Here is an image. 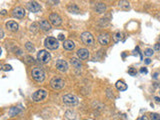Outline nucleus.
<instances>
[{"label":"nucleus","mask_w":160,"mask_h":120,"mask_svg":"<svg viewBox=\"0 0 160 120\" xmlns=\"http://www.w3.org/2000/svg\"><path fill=\"white\" fill-rule=\"evenodd\" d=\"M98 41L100 43L101 45H107L110 41V36L108 33H101L100 35L98 36Z\"/></svg>","instance_id":"f8f14e48"},{"label":"nucleus","mask_w":160,"mask_h":120,"mask_svg":"<svg viewBox=\"0 0 160 120\" xmlns=\"http://www.w3.org/2000/svg\"><path fill=\"white\" fill-rule=\"evenodd\" d=\"M70 63L72 64V66H73L74 68H76V69H80V68L82 67L81 62H80V60L77 59V58H71Z\"/></svg>","instance_id":"aec40b11"},{"label":"nucleus","mask_w":160,"mask_h":120,"mask_svg":"<svg viewBox=\"0 0 160 120\" xmlns=\"http://www.w3.org/2000/svg\"><path fill=\"white\" fill-rule=\"evenodd\" d=\"M3 70L4 71H11V70H12V66L8 64H5L3 65Z\"/></svg>","instance_id":"cd10ccee"},{"label":"nucleus","mask_w":160,"mask_h":120,"mask_svg":"<svg viewBox=\"0 0 160 120\" xmlns=\"http://www.w3.org/2000/svg\"><path fill=\"white\" fill-rule=\"evenodd\" d=\"M32 29H33V31H34V32H36L37 31V24L33 23L32 25H31V30Z\"/></svg>","instance_id":"c756f323"},{"label":"nucleus","mask_w":160,"mask_h":120,"mask_svg":"<svg viewBox=\"0 0 160 120\" xmlns=\"http://www.w3.org/2000/svg\"><path fill=\"white\" fill-rule=\"evenodd\" d=\"M128 73L131 76H135V75H136V70H134L133 68H130V69L128 70Z\"/></svg>","instance_id":"c85d7f7f"},{"label":"nucleus","mask_w":160,"mask_h":120,"mask_svg":"<svg viewBox=\"0 0 160 120\" xmlns=\"http://www.w3.org/2000/svg\"><path fill=\"white\" fill-rule=\"evenodd\" d=\"M144 62H145V64H150V63H151V60H150L149 58H146V59L144 60Z\"/></svg>","instance_id":"72a5a7b5"},{"label":"nucleus","mask_w":160,"mask_h":120,"mask_svg":"<svg viewBox=\"0 0 160 120\" xmlns=\"http://www.w3.org/2000/svg\"><path fill=\"white\" fill-rule=\"evenodd\" d=\"M63 102L67 105H70V106H74V105H77L78 104V98H77L75 95L73 94H66L63 96Z\"/></svg>","instance_id":"7ed1b4c3"},{"label":"nucleus","mask_w":160,"mask_h":120,"mask_svg":"<svg viewBox=\"0 0 160 120\" xmlns=\"http://www.w3.org/2000/svg\"><path fill=\"white\" fill-rule=\"evenodd\" d=\"M154 54V50L152 48H147L146 50L144 51V55L145 56H147V57H150V56H152Z\"/></svg>","instance_id":"a878e982"},{"label":"nucleus","mask_w":160,"mask_h":120,"mask_svg":"<svg viewBox=\"0 0 160 120\" xmlns=\"http://www.w3.org/2000/svg\"><path fill=\"white\" fill-rule=\"evenodd\" d=\"M56 68L61 72H66L68 70V64L65 60L59 59V60H57V62H56Z\"/></svg>","instance_id":"9d476101"},{"label":"nucleus","mask_w":160,"mask_h":120,"mask_svg":"<svg viewBox=\"0 0 160 120\" xmlns=\"http://www.w3.org/2000/svg\"><path fill=\"white\" fill-rule=\"evenodd\" d=\"M136 120H149V119H148V117H147V116L142 115V116H140L139 118H137Z\"/></svg>","instance_id":"7c9ffc66"},{"label":"nucleus","mask_w":160,"mask_h":120,"mask_svg":"<svg viewBox=\"0 0 160 120\" xmlns=\"http://www.w3.org/2000/svg\"><path fill=\"white\" fill-rule=\"evenodd\" d=\"M115 86H116V88L118 90H120V91H125V90H127V84H125L121 80L117 81L116 84H115Z\"/></svg>","instance_id":"6ab92c4d"},{"label":"nucleus","mask_w":160,"mask_h":120,"mask_svg":"<svg viewBox=\"0 0 160 120\" xmlns=\"http://www.w3.org/2000/svg\"><path fill=\"white\" fill-rule=\"evenodd\" d=\"M50 85L53 89H56V90H59V89H62L63 87L65 85V82L62 78L60 77H54L51 79L50 81Z\"/></svg>","instance_id":"20e7f679"},{"label":"nucleus","mask_w":160,"mask_h":120,"mask_svg":"<svg viewBox=\"0 0 160 120\" xmlns=\"http://www.w3.org/2000/svg\"><path fill=\"white\" fill-rule=\"evenodd\" d=\"M94 9L97 13H104L106 10V6H105V4L102 3V2H98V3H96Z\"/></svg>","instance_id":"dca6fc26"},{"label":"nucleus","mask_w":160,"mask_h":120,"mask_svg":"<svg viewBox=\"0 0 160 120\" xmlns=\"http://www.w3.org/2000/svg\"><path fill=\"white\" fill-rule=\"evenodd\" d=\"M39 27H40V29L43 30V31H49V30L51 29L50 23H49L47 20H45V19H43V20H41L39 22Z\"/></svg>","instance_id":"2eb2a0df"},{"label":"nucleus","mask_w":160,"mask_h":120,"mask_svg":"<svg viewBox=\"0 0 160 120\" xmlns=\"http://www.w3.org/2000/svg\"><path fill=\"white\" fill-rule=\"evenodd\" d=\"M65 116L67 117L69 120H75L76 119V114L72 112V111H66Z\"/></svg>","instance_id":"4be33fe9"},{"label":"nucleus","mask_w":160,"mask_h":120,"mask_svg":"<svg viewBox=\"0 0 160 120\" xmlns=\"http://www.w3.org/2000/svg\"><path fill=\"white\" fill-rule=\"evenodd\" d=\"M6 27H7L8 30H10V31H12V32H16L18 30V28H19L18 24L16 23L15 21H13V20L8 21V22L6 23Z\"/></svg>","instance_id":"4468645a"},{"label":"nucleus","mask_w":160,"mask_h":120,"mask_svg":"<svg viewBox=\"0 0 160 120\" xmlns=\"http://www.w3.org/2000/svg\"><path fill=\"white\" fill-rule=\"evenodd\" d=\"M19 112H20V108H17V107H12L10 108L9 110V114L11 116H15L16 114H18Z\"/></svg>","instance_id":"5701e85b"},{"label":"nucleus","mask_w":160,"mask_h":120,"mask_svg":"<svg viewBox=\"0 0 160 120\" xmlns=\"http://www.w3.org/2000/svg\"><path fill=\"white\" fill-rule=\"evenodd\" d=\"M150 118H151V120H160V115L157 113H151Z\"/></svg>","instance_id":"bb28decb"},{"label":"nucleus","mask_w":160,"mask_h":120,"mask_svg":"<svg viewBox=\"0 0 160 120\" xmlns=\"http://www.w3.org/2000/svg\"><path fill=\"white\" fill-rule=\"evenodd\" d=\"M46 96H47V92H46V90L39 89V90H37L36 92L33 93L32 99H33V101H35V102H39V101H42V100L45 99Z\"/></svg>","instance_id":"39448f33"},{"label":"nucleus","mask_w":160,"mask_h":120,"mask_svg":"<svg viewBox=\"0 0 160 120\" xmlns=\"http://www.w3.org/2000/svg\"><path fill=\"white\" fill-rule=\"evenodd\" d=\"M27 9L31 12H38L41 10V6L40 4H38L36 1H29L26 5Z\"/></svg>","instance_id":"1a4fd4ad"},{"label":"nucleus","mask_w":160,"mask_h":120,"mask_svg":"<svg viewBox=\"0 0 160 120\" xmlns=\"http://www.w3.org/2000/svg\"><path fill=\"white\" fill-rule=\"evenodd\" d=\"M25 48L29 51V52H33V51L35 50L34 46L32 45V43H31V42H27L26 44H25Z\"/></svg>","instance_id":"393cba45"},{"label":"nucleus","mask_w":160,"mask_h":120,"mask_svg":"<svg viewBox=\"0 0 160 120\" xmlns=\"http://www.w3.org/2000/svg\"><path fill=\"white\" fill-rule=\"evenodd\" d=\"M63 47H64L66 50H73L74 47H75V44L72 40H65L63 42Z\"/></svg>","instance_id":"f3484780"},{"label":"nucleus","mask_w":160,"mask_h":120,"mask_svg":"<svg viewBox=\"0 0 160 120\" xmlns=\"http://www.w3.org/2000/svg\"><path fill=\"white\" fill-rule=\"evenodd\" d=\"M64 38H65V36L63 34H59L58 35V40H64Z\"/></svg>","instance_id":"473e14b6"},{"label":"nucleus","mask_w":160,"mask_h":120,"mask_svg":"<svg viewBox=\"0 0 160 120\" xmlns=\"http://www.w3.org/2000/svg\"><path fill=\"white\" fill-rule=\"evenodd\" d=\"M77 56H78L80 59L85 60L89 57V51L85 48H80L79 50L77 51Z\"/></svg>","instance_id":"ddd939ff"},{"label":"nucleus","mask_w":160,"mask_h":120,"mask_svg":"<svg viewBox=\"0 0 160 120\" xmlns=\"http://www.w3.org/2000/svg\"><path fill=\"white\" fill-rule=\"evenodd\" d=\"M37 59L41 63H48L51 60V55L46 50H40L37 53Z\"/></svg>","instance_id":"423d86ee"},{"label":"nucleus","mask_w":160,"mask_h":120,"mask_svg":"<svg viewBox=\"0 0 160 120\" xmlns=\"http://www.w3.org/2000/svg\"><path fill=\"white\" fill-rule=\"evenodd\" d=\"M44 44H45L46 48L50 49V50H55L59 46L58 40L54 37H47L45 39V41H44Z\"/></svg>","instance_id":"f03ea898"},{"label":"nucleus","mask_w":160,"mask_h":120,"mask_svg":"<svg viewBox=\"0 0 160 120\" xmlns=\"http://www.w3.org/2000/svg\"><path fill=\"white\" fill-rule=\"evenodd\" d=\"M118 7L124 10H129L130 9V3L128 1H125V0H121L118 3Z\"/></svg>","instance_id":"a211bd4d"},{"label":"nucleus","mask_w":160,"mask_h":120,"mask_svg":"<svg viewBox=\"0 0 160 120\" xmlns=\"http://www.w3.org/2000/svg\"><path fill=\"white\" fill-rule=\"evenodd\" d=\"M49 20H50L52 25H54V26H59L60 24L62 23V19L57 13H52V14H50V16H49Z\"/></svg>","instance_id":"6e6552de"},{"label":"nucleus","mask_w":160,"mask_h":120,"mask_svg":"<svg viewBox=\"0 0 160 120\" xmlns=\"http://www.w3.org/2000/svg\"><path fill=\"white\" fill-rule=\"evenodd\" d=\"M1 14H2V15H5V14H6V10H2V11H1Z\"/></svg>","instance_id":"c9c22d12"},{"label":"nucleus","mask_w":160,"mask_h":120,"mask_svg":"<svg viewBox=\"0 0 160 120\" xmlns=\"http://www.w3.org/2000/svg\"><path fill=\"white\" fill-rule=\"evenodd\" d=\"M1 69H3V65L0 63V70H1Z\"/></svg>","instance_id":"4c0bfd02"},{"label":"nucleus","mask_w":160,"mask_h":120,"mask_svg":"<svg viewBox=\"0 0 160 120\" xmlns=\"http://www.w3.org/2000/svg\"><path fill=\"white\" fill-rule=\"evenodd\" d=\"M67 9H68V11H69V12L75 13V14H78V13L80 12L79 8H78V6H77L76 4H70V5H68Z\"/></svg>","instance_id":"412c9836"},{"label":"nucleus","mask_w":160,"mask_h":120,"mask_svg":"<svg viewBox=\"0 0 160 120\" xmlns=\"http://www.w3.org/2000/svg\"><path fill=\"white\" fill-rule=\"evenodd\" d=\"M1 52H2V50H1V48H0V55H1Z\"/></svg>","instance_id":"58836bf2"},{"label":"nucleus","mask_w":160,"mask_h":120,"mask_svg":"<svg viewBox=\"0 0 160 120\" xmlns=\"http://www.w3.org/2000/svg\"><path fill=\"white\" fill-rule=\"evenodd\" d=\"M140 72H141V73H144V74H146V73L148 72V70H147V68H145V67H142L141 69H140Z\"/></svg>","instance_id":"2f4dec72"},{"label":"nucleus","mask_w":160,"mask_h":120,"mask_svg":"<svg viewBox=\"0 0 160 120\" xmlns=\"http://www.w3.org/2000/svg\"><path fill=\"white\" fill-rule=\"evenodd\" d=\"M12 15L16 18L21 19L25 16V10L22 7H16L12 10Z\"/></svg>","instance_id":"9b49d317"},{"label":"nucleus","mask_w":160,"mask_h":120,"mask_svg":"<svg viewBox=\"0 0 160 120\" xmlns=\"http://www.w3.org/2000/svg\"><path fill=\"white\" fill-rule=\"evenodd\" d=\"M81 40L85 45L91 46V45H93V43H94V38H93L92 34L87 31L83 32V33L81 34Z\"/></svg>","instance_id":"0eeeda50"},{"label":"nucleus","mask_w":160,"mask_h":120,"mask_svg":"<svg viewBox=\"0 0 160 120\" xmlns=\"http://www.w3.org/2000/svg\"><path fill=\"white\" fill-rule=\"evenodd\" d=\"M155 100H156V101L160 102V98H158V97H155Z\"/></svg>","instance_id":"e433bc0d"},{"label":"nucleus","mask_w":160,"mask_h":120,"mask_svg":"<svg viewBox=\"0 0 160 120\" xmlns=\"http://www.w3.org/2000/svg\"><path fill=\"white\" fill-rule=\"evenodd\" d=\"M31 75L33 79L37 82H42L45 78V72L43 71V69H41L39 67H35L32 69L31 71Z\"/></svg>","instance_id":"f257e3e1"},{"label":"nucleus","mask_w":160,"mask_h":120,"mask_svg":"<svg viewBox=\"0 0 160 120\" xmlns=\"http://www.w3.org/2000/svg\"><path fill=\"white\" fill-rule=\"evenodd\" d=\"M3 36H4V32H3V30L0 29V39H1V38H3Z\"/></svg>","instance_id":"f704fd0d"},{"label":"nucleus","mask_w":160,"mask_h":120,"mask_svg":"<svg viewBox=\"0 0 160 120\" xmlns=\"http://www.w3.org/2000/svg\"><path fill=\"white\" fill-rule=\"evenodd\" d=\"M112 39H113V41L114 42H119L120 40H121V33L120 32H117V33H115L114 35L112 36Z\"/></svg>","instance_id":"b1692460"}]
</instances>
